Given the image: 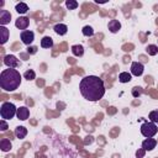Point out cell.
Listing matches in <instances>:
<instances>
[{
  "label": "cell",
  "instance_id": "cell-1",
  "mask_svg": "<svg viewBox=\"0 0 158 158\" xmlns=\"http://www.w3.org/2000/svg\"><path fill=\"white\" fill-rule=\"evenodd\" d=\"M79 89L84 99L89 101H99L105 94L104 82L97 75L84 77L79 84Z\"/></svg>",
  "mask_w": 158,
  "mask_h": 158
},
{
  "label": "cell",
  "instance_id": "cell-2",
  "mask_svg": "<svg viewBox=\"0 0 158 158\" xmlns=\"http://www.w3.org/2000/svg\"><path fill=\"white\" fill-rule=\"evenodd\" d=\"M21 84V75L16 69H5L0 74V87L4 92H15Z\"/></svg>",
  "mask_w": 158,
  "mask_h": 158
},
{
  "label": "cell",
  "instance_id": "cell-3",
  "mask_svg": "<svg viewBox=\"0 0 158 158\" xmlns=\"http://www.w3.org/2000/svg\"><path fill=\"white\" fill-rule=\"evenodd\" d=\"M16 113H17L16 106L14 104H11V102H8V101H5L4 104L1 105V109H0V115H1L3 120L12 119L14 116L16 115Z\"/></svg>",
  "mask_w": 158,
  "mask_h": 158
},
{
  "label": "cell",
  "instance_id": "cell-4",
  "mask_svg": "<svg viewBox=\"0 0 158 158\" xmlns=\"http://www.w3.org/2000/svg\"><path fill=\"white\" fill-rule=\"evenodd\" d=\"M157 132H158L157 125L153 122H145L141 126V133L145 137H147V139H152Z\"/></svg>",
  "mask_w": 158,
  "mask_h": 158
},
{
  "label": "cell",
  "instance_id": "cell-5",
  "mask_svg": "<svg viewBox=\"0 0 158 158\" xmlns=\"http://www.w3.org/2000/svg\"><path fill=\"white\" fill-rule=\"evenodd\" d=\"M35 40V35L32 31H22L21 32V41L25 45H31Z\"/></svg>",
  "mask_w": 158,
  "mask_h": 158
},
{
  "label": "cell",
  "instance_id": "cell-6",
  "mask_svg": "<svg viewBox=\"0 0 158 158\" xmlns=\"http://www.w3.org/2000/svg\"><path fill=\"white\" fill-rule=\"evenodd\" d=\"M4 64H6L9 68H16L17 66H19V61H17V58L15 57V56H5L4 57Z\"/></svg>",
  "mask_w": 158,
  "mask_h": 158
},
{
  "label": "cell",
  "instance_id": "cell-7",
  "mask_svg": "<svg viewBox=\"0 0 158 158\" xmlns=\"http://www.w3.org/2000/svg\"><path fill=\"white\" fill-rule=\"evenodd\" d=\"M143 73V64L140 62H133L131 64V74L136 75V77H140Z\"/></svg>",
  "mask_w": 158,
  "mask_h": 158
},
{
  "label": "cell",
  "instance_id": "cell-8",
  "mask_svg": "<svg viewBox=\"0 0 158 158\" xmlns=\"http://www.w3.org/2000/svg\"><path fill=\"white\" fill-rule=\"evenodd\" d=\"M16 116H17V119L19 120H27L29 119V116H30V111H29V109H27L26 106H22V107H19L17 109V113H16Z\"/></svg>",
  "mask_w": 158,
  "mask_h": 158
},
{
  "label": "cell",
  "instance_id": "cell-9",
  "mask_svg": "<svg viewBox=\"0 0 158 158\" xmlns=\"http://www.w3.org/2000/svg\"><path fill=\"white\" fill-rule=\"evenodd\" d=\"M157 146V141L154 139H147L142 142V148L145 151H152Z\"/></svg>",
  "mask_w": 158,
  "mask_h": 158
},
{
  "label": "cell",
  "instance_id": "cell-10",
  "mask_svg": "<svg viewBox=\"0 0 158 158\" xmlns=\"http://www.w3.org/2000/svg\"><path fill=\"white\" fill-rule=\"evenodd\" d=\"M10 19H11V14L8 10H0V25L4 26L6 24H9Z\"/></svg>",
  "mask_w": 158,
  "mask_h": 158
},
{
  "label": "cell",
  "instance_id": "cell-11",
  "mask_svg": "<svg viewBox=\"0 0 158 158\" xmlns=\"http://www.w3.org/2000/svg\"><path fill=\"white\" fill-rule=\"evenodd\" d=\"M29 20H30V19H27V17H19V19L16 20L15 25H16L17 29H20V30H26L27 26H29V24H30Z\"/></svg>",
  "mask_w": 158,
  "mask_h": 158
},
{
  "label": "cell",
  "instance_id": "cell-12",
  "mask_svg": "<svg viewBox=\"0 0 158 158\" xmlns=\"http://www.w3.org/2000/svg\"><path fill=\"white\" fill-rule=\"evenodd\" d=\"M120 29H121V24L118 21V20L113 19L111 21L109 22V30H110V32L116 33V32H119V31H120Z\"/></svg>",
  "mask_w": 158,
  "mask_h": 158
},
{
  "label": "cell",
  "instance_id": "cell-13",
  "mask_svg": "<svg viewBox=\"0 0 158 158\" xmlns=\"http://www.w3.org/2000/svg\"><path fill=\"white\" fill-rule=\"evenodd\" d=\"M0 148H1V151L3 152H9V151L12 148V146H11V142H10V140H8V139H1V141H0Z\"/></svg>",
  "mask_w": 158,
  "mask_h": 158
},
{
  "label": "cell",
  "instance_id": "cell-14",
  "mask_svg": "<svg viewBox=\"0 0 158 158\" xmlns=\"http://www.w3.org/2000/svg\"><path fill=\"white\" fill-rule=\"evenodd\" d=\"M0 36H1V38H0V43L1 45H4L9 40V30L5 26H0Z\"/></svg>",
  "mask_w": 158,
  "mask_h": 158
},
{
  "label": "cell",
  "instance_id": "cell-15",
  "mask_svg": "<svg viewBox=\"0 0 158 158\" xmlns=\"http://www.w3.org/2000/svg\"><path fill=\"white\" fill-rule=\"evenodd\" d=\"M67 31H68V27L66 25H63V24H57L56 26H54V32H56L57 35H61V36L66 35Z\"/></svg>",
  "mask_w": 158,
  "mask_h": 158
},
{
  "label": "cell",
  "instance_id": "cell-16",
  "mask_svg": "<svg viewBox=\"0 0 158 158\" xmlns=\"http://www.w3.org/2000/svg\"><path fill=\"white\" fill-rule=\"evenodd\" d=\"M26 135H27V130H26L24 126L16 127V130H15V136L17 137V139L22 140V139H25V137H26Z\"/></svg>",
  "mask_w": 158,
  "mask_h": 158
},
{
  "label": "cell",
  "instance_id": "cell-17",
  "mask_svg": "<svg viewBox=\"0 0 158 158\" xmlns=\"http://www.w3.org/2000/svg\"><path fill=\"white\" fill-rule=\"evenodd\" d=\"M52 46H53V40L50 36H46L41 40V47H43V48H51Z\"/></svg>",
  "mask_w": 158,
  "mask_h": 158
},
{
  "label": "cell",
  "instance_id": "cell-18",
  "mask_svg": "<svg viewBox=\"0 0 158 158\" xmlns=\"http://www.w3.org/2000/svg\"><path fill=\"white\" fill-rule=\"evenodd\" d=\"M72 52H73L74 56L82 57L84 54V48H83V46H80V45H75L72 47Z\"/></svg>",
  "mask_w": 158,
  "mask_h": 158
},
{
  "label": "cell",
  "instance_id": "cell-19",
  "mask_svg": "<svg viewBox=\"0 0 158 158\" xmlns=\"http://www.w3.org/2000/svg\"><path fill=\"white\" fill-rule=\"evenodd\" d=\"M119 80L121 83H128V82L131 80V74L127 73V72H122L119 75Z\"/></svg>",
  "mask_w": 158,
  "mask_h": 158
},
{
  "label": "cell",
  "instance_id": "cell-20",
  "mask_svg": "<svg viewBox=\"0 0 158 158\" xmlns=\"http://www.w3.org/2000/svg\"><path fill=\"white\" fill-rule=\"evenodd\" d=\"M15 9L19 14H26L27 11H29V6H27L25 3H19Z\"/></svg>",
  "mask_w": 158,
  "mask_h": 158
},
{
  "label": "cell",
  "instance_id": "cell-21",
  "mask_svg": "<svg viewBox=\"0 0 158 158\" xmlns=\"http://www.w3.org/2000/svg\"><path fill=\"white\" fill-rule=\"evenodd\" d=\"M146 51H147V53L149 54V56H156V54L158 53V47L154 46V45H149V46H147Z\"/></svg>",
  "mask_w": 158,
  "mask_h": 158
},
{
  "label": "cell",
  "instance_id": "cell-22",
  "mask_svg": "<svg viewBox=\"0 0 158 158\" xmlns=\"http://www.w3.org/2000/svg\"><path fill=\"white\" fill-rule=\"evenodd\" d=\"M148 118H149L151 122H153V123H158V110H153V111H151Z\"/></svg>",
  "mask_w": 158,
  "mask_h": 158
},
{
  "label": "cell",
  "instance_id": "cell-23",
  "mask_svg": "<svg viewBox=\"0 0 158 158\" xmlns=\"http://www.w3.org/2000/svg\"><path fill=\"white\" fill-rule=\"evenodd\" d=\"M24 77H25V79H27V80H33V79L36 78V74H35V72H33V71L29 69V71L25 72Z\"/></svg>",
  "mask_w": 158,
  "mask_h": 158
},
{
  "label": "cell",
  "instance_id": "cell-24",
  "mask_svg": "<svg viewBox=\"0 0 158 158\" xmlns=\"http://www.w3.org/2000/svg\"><path fill=\"white\" fill-rule=\"evenodd\" d=\"M83 35L87 36V37H90V36L94 35V31H93V29L90 26H84L83 27Z\"/></svg>",
  "mask_w": 158,
  "mask_h": 158
},
{
  "label": "cell",
  "instance_id": "cell-25",
  "mask_svg": "<svg viewBox=\"0 0 158 158\" xmlns=\"http://www.w3.org/2000/svg\"><path fill=\"white\" fill-rule=\"evenodd\" d=\"M66 5L69 10H74V9L78 8V3L74 1V0H68V1H66Z\"/></svg>",
  "mask_w": 158,
  "mask_h": 158
},
{
  "label": "cell",
  "instance_id": "cell-26",
  "mask_svg": "<svg viewBox=\"0 0 158 158\" xmlns=\"http://www.w3.org/2000/svg\"><path fill=\"white\" fill-rule=\"evenodd\" d=\"M141 94H142V88H140V87H135V88H133V90H132L133 98H139Z\"/></svg>",
  "mask_w": 158,
  "mask_h": 158
},
{
  "label": "cell",
  "instance_id": "cell-27",
  "mask_svg": "<svg viewBox=\"0 0 158 158\" xmlns=\"http://www.w3.org/2000/svg\"><path fill=\"white\" fill-rule=\"evenodd\" d=\"M122 50L125 51V52H130V51H132V50H133V45H132V43L123 45V46H122Z\"/></svg>",
  "mask_w": 158,
  "mask_h": 158
},
{
  "label": "cell",
  "instance_id": "cell-28",
  "mask_svg": "<svg viewBox=\"0 0 158 158\" xmlns=\"http://www.w3.org/2000/svg\"><path fill=\"white\" fill-rule=\"evenodd\" d=\"M145 153H146V151L143 149V148H141V149H139L136 152V157L137 158H143V157H145Z\"/></svg>",
  "mask_w": 158,
  "mask_h": 158
},
{
  "label": "cell",
  "instance_id": "cell-29",
  "mask_svg": "<svg viewBox=\"0 0 158 158\" xmlns=\"http://www.w3.org/2000/svg\"><path fill=\"white\" fill-rule=\"evenodd\" d=\"M119 133H120V128L119 127H114V130L110 132V136H111V137H116Z\"/></svg>",
  "mask_w": 158,
  "mask_h": 158
},
{
  "label": "cell",
  "instance_id": "cell-30",
  "mask_svg": "<svg viewBox=\"0 0 158 158\" xmlns=\"http://www.w3.org/2000/svg\"><path fill=\"white\" fill-rule=\"evenodd\" d=\"M0 130H1V131H6V130H8V123L5 122V120H1L0 121Z\"/></svg>",
  "mask_w": 158,
  "mask_h": 158
},
{
  "label": "cell",
  "instance_id": "cell-31",
  "mask_svg": "<svg viewBox=\"0 0 158 158\" xmlns=\"http://www.w3.org/2000/svg\"><path fill=\"white\" fill-rule=\"evenodd\" d=\"M36 52H37V47H35V46L29 47V48H27V53H29V54H33V53H36Z\"/></svg>",
  "mask_w": 158,
  "mask_h": 158
},
{
  "label": "cell",
  "instance_id": "cell-32",
  "mask_svg": "<svg viewBox=\"0 0 158 158\" xmlns=\"http://www.w3.org/2000/svg\"><path fill=\"white\" fill-rule=\"evenodd\" d=\"M92 142H93V137H92V136L85 137V140H84V143H85V145H90Z\"/></svg>",
  "mask_w": 158,
  "mask_h": 158
},
{
  "label": "cell",
  "instance_id": "cell-33",
  "mask_svg": "<svg viewBox=\"0 0 158 158\" xmlns=\"http://www.w3.org/2000/svg\"><path fill=\"white\" fill-rule=\"evenodd\" d=\"M107 114L109 115H114V114H116V109L115 107H107Z\"/></svg>",
  "mask_w": 158,
  "mask_h": 158
},
{
  "label": "cell",
  "instance_id": "cell-34",
  "mask_svg": "<svg viewBox=\"0 0 158 158\" xmlns=\"http://www.w3.org/2000/svg\"><path fill=\"white\" fill-rule=\"evenodd\" d=\"M145 80H146V83H147V84H152V83H153L152 78H151V77H148V75H147V77L145 78Z\"/></svg>",
  "mask_w": 158,
  "mask_h": 158
},
{
  "label": "cell",
  "instance_id": "cell-35",
  "mask_svg": "<svg viewBox=\"0 0 158 158\" xmlns=\"http://www.w3.org/2000/svg\"><path fill=\"white\" fill-rule=\"evenodd\" d=\"M98 143H100V145H104V143H105V140H104V137H102V136H100L99 139H98Z\"/></svg>",
  "mask_w": 158,
  "mask_h": 158
},
{
  "label": "cell",
  "instance_id": "cell-36",
  "mask_svg": "<svg viewBox=\"0 0 158 158\" xmlns=\"http://www.w3.org/2000/svg\"><path fill=\"white\" fill-rule=\"evenodd\" d=\"M59 48L63 51V52H66V51H67V45H66V43H62V45L59 46Z\"/></svg>",
  "mask_w": 158,
  "mask_h": 158
},
{
  "label": "cell",
  "instance_id": "cell-37",
  "mask_svg": "<svg viewBox=\"0 0 158 158\" xmlns=\"http://www.w3.org/2000/svg\"><path fill=\"white\" fill-rule=\"evenodd\" d=\"M95 48H97V50H95L97 52H102V47H101V45H97V46H95Z\"/></svg>",
  "mask_w": 158,
  "mask_h": 158
},
{
  "label": "cell",
  "instance_id": "cell-38",
  "mask_svg": "<svg viewBox=\"0 0 158 158\" xmlns=\"http://www.w3.org/2000/svg\"><path fill=\"white\" fill-rule=\"evenodd\" d=\"M130 61H131V58H130V56H125V57H123V63H128Z\"/></svg>",
  "mask_w": 158,
  "mask_h": 158
},
{
  "label": "cell",
  "instance_id": "cell-39",
  "mask_svg": "<svg viewBox=\"0 0 158 158\" xmlns=\"http://www.w3.org/2000/svg\"><path fill=\"white\" fill-rule=\"evenodd\" d=\"M43 84H45L43 80H37V85H38V87H43Z\"/></svg>",
  "mask_w": 158,
  "mask_h": 158
},
{
  "label": "cell",
  "instance_id": "cell-40",
  "mask_svg": "<svg viewBox=\"0 0 158 158\" xmlns=\"http://www.w3.org/2000/svg\"><path fill=\"white\" fill-rule=\"evenodd\" d=\"M140 59H141L142 62H147V61H148L147 57H145V56H140Z\"/></svg>",
  "mask_w": 158,
  "mask_h": 158
},
{
  "label": "cell",
  "instance_id": "cell-41",
  "mask_svg": "<svg viewBox=\"0 0 158 158\" xmlns=\"http://www.w3.org/2000/svg\"><path fill=\"white\" fill-rule=\"evenodd\" d=\"M67 59H68V63H72V64H73L74 62H75V61H74L73 58H67Z\"/></svg>",
  "mask_w": 158,
  "mask_h": 158
},
{
  "label": "cell",
  "instance_id": "cell-42",
  "mask_svg": "<svg viewBox=\"0 0 158 158\" xmlns=\"http://www.w3.org/2000/svg\"><path fill=\"white\" fill-rule=\"evenodd\" d=\"M6 135H8V137H10V140H12V133L11 132H8Z\"/></svg>",
  "mask_w": 158,
  "mask_h": 158
},
{
  "label": "cell",
  "instance_id": "cell-43",
  "mask_svg": "<svg viewBox=\"0 0 158 158\" xmlns=\"http://www.w3.org/2000/svg\"><path fill=\"white\" fill-rule=\"evenodd\" d=\"M21 57H22L24 59H27V54H25V53H22V54H21Z\"/></svg>",
  "mask_w": 158,
  "mask_h": 158
},
{
  "label": "cell",
  "instance_id": "cell-44",
  "mask_svg": "<svg viewBox=\"0 0 158 158\" xmlns=\"http://www.w3.org/2000/svg\"><path fill=\"white\" fill-rule=\"evenodd\" d=\"M27 104H29V105H32V104H33L32 100H30V98H29V100H27Z\"/></svg>",
  "mask_w": 158,
  "mask_h": 158
}]
</instances>
